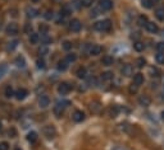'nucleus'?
I'll return each instance as SVG.
<instances>
[{"mask_svg":"<svg viewBox=\"0 0 164 150\" xmlns=\"http://www.w3.org/2000/svg\"><path fill=\"white\" fill-rule=\"evenodd\" d=\"M94 28L96 31H100V32H108V31L112 29V21L110 19H104V21L96 22L94 24Z\"/></svg>","mask_w":164,"mask_h":150,"instance_id":"1","label":"nucleus"},{"mask_svg":"<svg viewBox=\"0 0 164 150\" xmlns=\"http://www.w3.org/2000/svg\"><path fill=\"white\" fill-rule=\"evenodd\" d=\"M42 134H44V136L46 137V139L50 140V139H54V137L57 136V130L53 125H46V126H44V129H42Z\"/></svg>","mask_w":164,"mask_h":150,"instance_id":"2","label":"nucleus"},{"mask_svg":"<svg viewBox=\"0 0 164 150\" xmlns=\"http://www.w3.org/2000/svg\"><path fill=\"white\" fill-rule=\"evenodd\" d=\"M5 32L9 36H16L18 32H19V27H18L17 23H9L7 28H5Z\"/></svg>","mask_w":164,"mask_h":150,"instance_id":"3","label":"nucleus"},{"mask_svg":"<svg viewBox=\"0 0 164 150\" xmlns=\"http://www.w3.org/2000/svg\"><path fill=\"white\" fill-rule=\"evenodd\" d=\"M71 89H72V86H71L68 83H65V82L60 83V84L58 85V93H59V94H62V96L68 94V93L71 92Z\"/></svg>","mask_w":164,"mask_h":150,"instance_id":"4","label":"nucleus"},{"mask_svg":"<svg viewBox=\"0 0 164 150\" xmlns=\"http://www.w3.org/2000/svg\"><path fill=\"white\" fill-rule=\"evenodd\" d=\"M99 8L103 11H108L113 8V2L112 0H100L99 2Z\"/></svg>","mask_w":164,"mask_h":150,"instance_id":"5","label":"nucleus"},{"mask_svg":"<svg viewBox=\"0 0 164 150\" xmlns=\"http://www.w3.org/2000/svg\"><path fill=\"white\" fill-rule=\"evenodd\" d=\"M81 28H82V23L78 19H72L69 22V29L72 32H80Z\"/></svg>","mask_w":164,"mask_h":150,"instance_id":"6","label":"nucleus"},{"mask_svg":"<svg viewBox=\"0 0 164 150\" xmlns=\"http://www.w3.org/2000/svg\"><path fill=\"white\" fill-rule=\"evenodd\" d=\"M14 96H16V98L18 99V101H23V99L28 96V90L25 89V88H19V89H17L14 92Z\"/></svg>","mask_w":164,"mask_h":150,"instance_id":"7","label":"nucleus"},{"mask_svg":"<svg viewBox=\"0 0 164 150\" xmlns=\"http://www.w3.org/2000/svg\"><path fill=\"white\" fill-rule=\"evenodd\" d=\"M120 73H122V75H123V77H126V78L131 77V75L133 74V67H132V65H130V64L123 65V67H122V70H120Z\"/></svg>","mask_w":164,"mask_h":150,"instance_id":"8","label":"nucleus"},{"mask_svg":"<svg viewBox=\"0 0 164 150\" xmlns=\"http://www.w3.org/2000/svg\"><path fill=\"white\" fill-rule=\"evenodd\" d=\"M72 118H73V121L75 122H82L85 120V113L82 111L80 109H77L73 112V115H72Z\"/></svg>","mask_w":164,"mask_h":150,"instance_id":"9","label":"nucleus"},{"mask_svg":"<svg viewBox=\"0 0 164 150\" xmlns=\"http://www.w3.org/2000/svg\"><path fill=\"white\" fill-rule=\"evenodd\" d=\"M101 51H103V47L100 45H92L89 50V54L91 56H98V55L101 54Z\"/></svg>","mask_w":164,"mask_h":150,"instance_id":"10","label":"nucleus"},{"mask_svg":"<svg viewBox=\"0 0 164 150\" xmlns=\"http://www.w3.org/2000/svg\"><path fill=\"white\" fill-rule=\"evenodd\" d=\"M138 103H140V106H142V107H148V106H150L151 104V99H150V97L149 96H140L138 97Z\"/></svg>","mask_w":164,"mask_h":150,"instance_id":"11","label":"nucleus"},{"mask_svg":"<svg viewBox=\"0 0 164 150\" xmlns=\"http://www.w3.org/2000/svg\"><path fill=\"white\" fill-rule=\"evenodd\" d=\"M39 106L41 108H46V107H49L50 106V99L49 97H46V96H41L39 98Z\"/></svg>","mask_w":164,"mask_h":150,"instance_id":"12","label":"nucleus"},{"mask_svg":"<svg viewBox=\"0 0 164 150\" xmlns=\"http://www.w3.org/2000/svg\"><path fill=\"white\" fill-rule=\"evenodd\" d=\"M26 15H27V18H36L39 15V10L32 8V7H27L26 8Z\"/></svg>","mask_w":164,"mask_h":150,"instance_id":"13","label":"nucleus"},{"mask_svg":"<svg viewBox=\"0 0 164 150\" xmlns=\"http://www.w3.org/2000/svg\"><path fill=\"white\" fill-rule=\"evenodd\" d=\"M145 28H146V31H148V32H150V33L159 32V28H158V26L155 23H153V22H148L146 26H145Z\"/></svg>","mask_w":164,"mask_h":150,"instance_id":"14","label":"nucleus"},{"mask_svg":"<svg viewBox=\"0 0 164 150\" xmlns=\"http://www.w3.org/2000/svg\"><path fill=\"white\" fill-rule=\"evenodd\" d=\"M90 109L92 113H99L101 111V104L99 102H91L90 103Z\"/></svg>","mask_w":164,"mask_h":150,"instance_id":"15","label":"nucleus"},{"mask_svg":"<svg viewBox=\"0 0 164 150\" xmlns=\"http://www.w3.org/2000/svg\"><path fill=\"white\" fill-rule=\"evenodd\" d=\"M64 107H63V106H60L59 103H57V106H55V107H54V115H55L58 118H60V117H62V115L64 113Z\"/></svg>","mask_w":164,"mask_h":150,"instance_id":"16","label":"nucleus"},{"mask_svg":"<svg viewBox=\"0 0 164 150\" xmlns=\"http://www.w3.org/2000/svg\"><path fill=\"white\" fill-rule=\"evenodd\" d=\"M133 84H136L137 86H140L141 84H144V74L138 73L133 77Z\"/></svg>","mask_w":164,"mask_h":150,"instance_id":"17","label":"nucleus"},{"mask_svg":"<svg viewBox=\"0 0 164 150\" xmlns=\"http://www.w3.org/2000/svg\"><path fill=\"white\" fill-rule=\"evenodd\" d=\"M76 75H77V78H80V79H85V78H86V75H87V70H86V67L80 66V67L77 69Z\"/></svg>","mask_w":164,"mask_h":150,"instance_id":"18","label":"nucleus"},{"mask_svg":"<svg viewBox=\"0 0 164 150\" xmlns=\"http://www.w3.org/2000/svg\"><path fill=\"white\" fill-rule=\"evenodd\" d=\"M113 62H114L113 56L106 55V56H104V57L101 59V64H103V65H105V66H110V65H113Z\"/></svg>","mask_w":164,"mask_h":150,"instance_id":"19","label":"nucleus"},{"mask_svg":"<svg viewBox=\"0 0 164 150\" xmlns=\"http://www.w3.org/2000/svg\"><path fill=\"white\" fill-rule=\"evenodd\" d=\"M68 65H69V62L67 61L65 59H64V60H60V61L58 62V70H60V71H65L67 69H68Z\"/></svg>","mask_w":164,"mask_h":150,"instance_id":"20","label":"nucleus"},{"mask_svg":"<svg viewBox=\"0 0 164 150\" xmlns=\"http://www.w3.org/2000/svg\"><path fill=\"white\" fill-rule=\"evenodd\" d=\"M69 14H72V8L69 7V5H64V7L60 9V15L67 17V15H69Z\"/></svg>","mask_w":164,"mask_h":150,"instance_id":"21","label":"nucleus"},{"mask_svg":"<svg viewBox=\"0 0 164 150\" xmlns=\"http://www.w3.org/2000/svg\"><path fill=\"white\" fill-rule=\"evenodd\" d=\"M14 62H16V65H17L18 67H25V66H26V60H25V57H23V56H18Z\"/></svg>","mask_w":164,"mask_h":150,"instance_id":"22","label":"nucleus"},{"mask_svg":"<svg viewBox=\"0 0 164 150\" xmlns=\"http://www.w3.org/2000/svg\"><path fill=\"white\" fill-rule=\"evenodd\" d=\"M119 113V107H117V106H113V107L109 108V116L110 117H117Z\"/></svg>","mask_w":164,"mask_h":150,"instance_id":"23","label":"nucleus"},{"mask_svg":"<svg viewBox=\"0 0 164 150\" xmlns=\"http://www.w3.org/2000/svg\"><path fill=\"white\" fill-rule=\"evenodd\" d=\"M156 2V0H141V5L144 8L146 9H150L151 7H153V4Z\"/></svg>","mask_w":164,"mask_h":150,"instance_id":"24","label":"nucleus"},{"mask_svg":"<svg viewBox=\"0 0 164 150\" xmlns=\"http://www.w3.org/2000/svg\"><path fill=\"white\" fill-rule=\"evenodd\" d=\"M4 96L7 97V98H12L14 96V90H13V88H12L10 85H8L7 88H5V90H4Z\"/></svg>","mask_w":164,"mask_h":150,"instance_id":"25","label":"nucleus"},{"mask_svg":"<svg viewBox=\"0 0 164 150\" xmlns=\"http://www.w3.org/2000/svg\"><path fill=\"white\" fill-rule=\"evenodd\" d=\"M133 48H135V51H137V52H141V51H144V48H145V45L142 42H135L133 43Z\"/></svg>","mask_w":164,"mask_h":150,"instance_id":"26","label":"nucleus"},{"mask_svg":"<svg viewBox=\"0 0 164 150\" xmlns=\"http://www.w3.org/2000/svg\"><path fill=\"white\" fill-rule=\"evenodd\" d=\"M40 41V36L37 33H31L30 34V42L32 43V45H36Z\"/></svg>","mask_w":164,"mask_h":150,"instance_id":"27","label":"nucleus"},{"mask_svg":"<svg viewBox=\"0 0 164 150\" xmlns=\"http://www.w3.org/2000/svg\"><path fill=\"white\" fill-rule=\"evenodd\" d=\"M113 73L112 71H104V73H103L101 74V79L103 80H106V82H108V80H112L113 79Z\"/></svg>","mask_w":164,"mask_h":150,"instance_id":"28","label":"nucleus"},{"mask_svg":"<svg viewBox=\"0 0 164 150\" xmlns=\"http://www.w3.org/2000/svg\"><path fill=\"white\" fill-rule=\"evenodd\" d=\"M18 43H19V42H18L17 40L9 42V43H8V46H7V51H13V50H16L17 46H18Z\"/></svg>","mask_w":164,"mask_h":150,"instance_id":"29","label":"nucleus"},{"mask_svg":"<svg viewBox=\"0 0 164 150\" xmlns=\"http://www.w3.org/2000/svg\"><path fill=\"white\" fill-rule=\"evenodd\" d=\"M155 15L159 21H163L164 19V8H158L155 10Z\"/></svg>","mask_w":164,"mask_h":150,"instance_id":"30","label":"nucleus"},{"mask_svg":"<svg viewBox=\"0 0 164 150\" xmlns=\"http://www.w3.org/2000/svg\"><path fill=\"white\" fill-rule=\"evenodd\" d=\"M27 140H28L30 142H35L36 140H37V134H36L35 131H31V132H28V135H27Z\"/></svg>","mask_w":164,"mask_h":150,"instance_id":"31","label":"nucleus"},{"mask_svg":"<svg viewBox=\"0 0 164 150\" xmlns=\"http://www.w3.org/2000/svg\"><path fill=\"white\" fill-rule=\"evenodd\" d=\"M37 54H39L40 56H45V55L49 54V48H47L46 46H41V47H39V50H37Z\"/></svg>","mask_w":164,"mask_h":150,"instance_id":"32","label":"nucleus"},{"mask_svg":"<svg viewBox=\"0 0 164 150\" xmlns=\"http://www.w3.org/2000/svg\"><path fill=\"white\" fill-rule=\"evenodd\" d=\"M119 126H120V129L124 131V132H130V131L133 129V126H131V125H128V123H120Z\"/></svg>","mask_w":164,"mask_h":150,"instance_id":"33","label":"nucleus"},{"mask_svg":"<svg viewBox=\"0 0 164 150\" xmlns=\"http://www.w3.org/2000/svg\"><path fill=\"white\" fill-rule=\"evenodd\" d=\"M80 3H81V5L83 8H90L91 5H92L94 0H80Z\"/></svg>","mask_w":164,"mask_h":150,"instance_id":"34","label":"nucleus"},{"mask_svg":"<svg viewBox=\"0 0 164 150\" xmlns=\"http://www.w3.org/2000/svg\"><path fill=\"white\" fill-rule=\"evenodd\" d=\"M155 60L159 62V64H164V52H158L155 55Z\"/></svg>","mask_w":164,"mask_h":150,"instance_id":"35","label":"nucleus"},{"mask_svg":"<svg viewBox=\"0 0 164 150\" xmlns=\"http://www.w3.org/2000/svg\"><path fill=\"white\" fill-rule=\"evenodd\" d=\"M137 23L140 24V26H146V23H148V18L145 17V15H140V17H138Z\"/></svg>","mask_w":164,"mask_h":150,"instance_id":"36","label":"nucleus"},{"mask_svg":"<svg viewBox=\"0 0 164 150\" xmlns=\"http://www.w3.org/2000/svg\"><path fill=\"white\" fill-rule=\"evenodd\" d=\"M65 60L68 62H75L77 60V55L76 54H68V55H67V57H65Z\"/></svg>","mask_w":164,"mask_h":150,"instance_id":"37","label":"nucleus"},{"mask_svg":"<svg viewBox=\"0 0 164 150\" xmlns=\"http://www.w3.org/2000/svg\"><path fill=\"white\" fill-rule=\"evenodd\" d=\"M7 69H8L7 64H2V65H0V79H2L4 75H5V73H7Z\"/></svg>","mask_w":164,"mask_h":150,"instance_id":"38","label":"nucleus"},{"mask_svg":"<svg viewBox=\"0 0 164 150\" xmlns=\"http://www.w3.org/2000/svg\"><path fill=\"white\" fill-rule=\"evenodd\" d=\"M39 31L41 32V34H46V33H47V31H49V27H47L46 24H40Z\"/></svg>","mask_w":164,"mask_h":150,"instance_id":"39","label":"nucleus"},{"mask_svg":"<svg viewBox=\"0 0 164 150\" xmlns=\"http://www.w3.org/2000/svg\"><path fill=\"white\" fill-rule=\"evenodd\" d=\"M44 17H45V19H46V21H50L51 18L54 17V13H53V10H50V9H49V10H46V11H45V15H44Z\"/></svg>","mask_w":164,"mask_h":150,"instance_id":"40","label":"nucleus"},{"mask_svg":"<svg viewBox=\"0 0 164 150\" xmlns=\"http://www.w3.org/2000/svg\"><path fill=\"white\" fill-rule=\"evenodd\" d=\"M72 46H73V45H72L71 41H64V42H63V48L67 50V51H69V50L72 48Z\"/></svg>","mask_w":164,"mask_h":150,"instance_id":"41","label":"nucleus"},{"mask_svg":"<svg viewBox=\"0 0 164 150\" xmlns=\"http://www.w3.org/2000/svg\"><path fill=\"white\" fill-rule=\"evenodd\" d=\"M145 64H146V61H145L144 57H140V59H137V61H136V65H137L138 67H144Z\"/></svg>","mask_w":164,"mask_h":150,"instance_id":"42","label":"nucleus"},{"mask_svg":"<svg viewBox=\"0 0 164 150\" xmlns=\"http://www.w3.org/2000/svg\"><path fill=\"white\" fill-rule=\"evenodd\" d=\"M155 47L158 52H164V42H158Z\"/></svg>","mask_w":164,"mask_h":150,"instance_id":"43","label":"nucleus"},{"mask_svg":"<svg viewBox=\"0 0 164 150\" xmlns=\"http://www.w3.org/2000/svg\"><path fill=\"white\" fill-rule=\"evenodd\" d=\"M36 65H37V69H45V61L42 59H39L36 61Z\"/></svg>","mask_w":164,"mask_h":150,"instance_id":"44","label":"nucleus"},{"mask_svg":"<svg viewBox=\"0 0 164 150\" xmlns=\"http://www.w3.org/2000/svg\"><path fill=\"white\" fill-rule=\"evenodd\" d=\"M0 150H9V144L7 141L0 142Z\"/></svg>","mask_w":164,"mask_h":150,"instance_id":"45","label":"nucleus"},{"mask_svg":"<svg viewBox=\"0 0 164 150\" xmlns=\"http://www.w3.org/2000/svg\"><path fill=\"white\" fill-rule=\"evenodd\" d=\"M137 89H138V86L136 85V84H131L130 85V93H131V94H133V93H137Z\"/></svg>","mask_w":164,"mask_h":150,"instance_id":"46","label":"nucleus"},{"mask_svg":"<svg viewBox=\"0 0 164 150\" xmlns=\"http://www.w3.org/2000/svg\"><path fill=\"white\" fill-rule=\"evenodd\" d=\"M25 32L28 33V34H31V32H32V26H31L30 23H26V24H25Z\"/></svg>","mask_w":164,"mask_h":150,"instance_id":"47","label":"nucleus"},{"mask_svg":"<svg viewBox=\"0 0 164 150\" xmlns=\"http://www.w3.org/2000/svg\"><path fill=\"white\" fill-rule=\"evenodd\" d=\"M8 135H9V137H16V135H17L16 129H14V127H10V129L8 130Z\"/></svg>","mask_w":164,"mask_h":150,"instance_id":"48","label":"nucleus"},{"mask_svg":"<svg viewBox=\"0 0 164 150\" xmlns=\"http://www.w3.org/2000/svg\"><path fill=\"white\" fill-rule=\"evenodd\" d=\"M101 9L100 8H96V9H94L92 11H91V17H96V15H99V11H100Z\"/></svg>","mask_w":164,"mask_h":150,"instance_id":"49","label":"nucleus"},{"mask_svg":"<svg viewBox=\"0 0 164 150\" xmlns=\"http://www.w3.org/2000/svg\"><path fill=\"white\" fill-rule=\"evenodd\" d=\"M42 41H44L45 43H49V42H51V40L47 37L46 34H42Z\"/></svg>","mask_w":164,"mask_h":150,"instance_id":"50","label":"nucleus"},{"mask_svg":"<svg viewBox=\"0 0 164 150\" xmlns=\"http://www.w3.org/2000/svg\"><path fill=\"white\" fill-rule=\"evenodd\" d=\"M112 150H127L126 148H123V146H114Z\"/></svg>","mask_w":164,"mask_h":150,"instance_id":"51","label":"nucleus"},{"mask_svg":"<svg viewBox=\"0 0 164 150\" xmlns=\"http://www.w3.org/2000/svg\"><path fill=\"white\" fill-rule=\"evenodd\" d=\"M162 120H163V121H164V111H163V112H162Z\"/></svg>","mask_w":164,"mask_h":150,"instance_id":"52","label":"nucleus"},{"mask_svg":"<svg viewBox=\"0 0 164 150\" xmlns=\"http://www.w3.org/2000/svg\"><path fill=\"white\" fill-rule=\"evenodd\" d=\"M31 2H33V3H37V2H40V0H31Z\"/></svg>","mask_w":164,"mask_h":150,"instance_id":"53","label":"nucleus"},{"mask_svg":"<svg viewBox=\"0 0 164 150\" xmlns=\"http://www.w3.org/2000/svg\"><path fill=\"white\" fill-rule=\"evenodd\" d=\"M14 150H22V149H21V148H16Z\"/></svg>","mask_w":164,"mask_h":150,"instance_id":"54","label":"nucleus"},{"mask_svg":"<svg viewBox=\"0 0 164 150\" xmlns=\"http://www.w3.org/2000/svg\"><path fill=\"white\" fill-rule=\"evenodd\" d=\"M0 130H2V122H0Z\"/></svg>","mask_w":164,"mask_h":150,"instance_id":"55","label":"nucleus"}]
</instances>
